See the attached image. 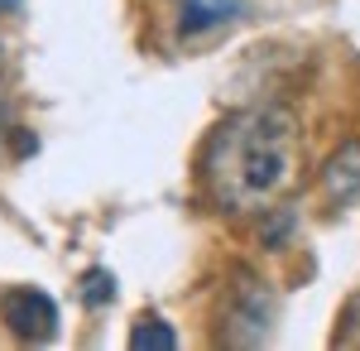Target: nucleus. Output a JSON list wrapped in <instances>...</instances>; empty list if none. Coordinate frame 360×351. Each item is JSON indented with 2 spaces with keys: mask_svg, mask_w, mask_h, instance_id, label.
<instances>
[{
  "mask_svg": "<svg viewBox=\"0 0 360 351\" xmlns=\"http://www.w3.org/2000/svg\"><path fill=\"white\" fill-rule=\"evenodd\" d=\"M298 125L288 111L250 106L226 116L202 149V178L226 212H264L298 178Z\"/></svg>",
  "mask_w": 360,
  "mask_h": 351,
  "instance_id": "f257e3e1",
  "label": "nucleus"
},
{
  "mask_svg": "<svg viewBox=\"0 0 360 351\" xmlns=\"http://www.w3.org/2000/svg\"><path fill=\"white\" fill-rule=\"evenodd\" d=\"M0 323L20 342H49L58 332V303L44 289H10L0 298Z\"/></svg>",
  "mask_w": 360,
  "mask_h": 351,
  "instance_id": "f03ea898",
  "label": "nucleus"
},
{
  "mask_svg": "<svg viewBox=\"0 0 360 351\" xmlns=\"http://www.w3.org/2000/svg\"><path fill=\"white\" fill-rule=\"evenodd\" d=\"M236 308L226 313L231 318V327H245L240 332V342H259L264 337V323H269V294L255 284V279H240V289H236Z\"/></svg>",
  "mask_w": 360,
  "mask_h": 351,
  "instance_id": "7ed1b4c3",
  "label": "nucleus"
},
{
  "mask_svg": "<svg viewBox=\"0 0 360 351\" xmlns=\"http://www.w3.org/2000/svg\"><path fill=\"white\" fill-rule=\"evenodd\" d=\"M322 183L332 192V202H356L360 197V144H341L327 164V173H322Z\"/></svg>",
  "mask_w": 360,
  "mask_h": 351,
  "instance_id": "20e7f679",
  "label": "nucleus"
},
{
  "mask_svg": "<svg viewBox=\"0 0 360 351\" xmlns=\"http://www.w3.org/2000/svg\"><path fill=\"white\" fill-rule=\"evenodd\" d=\"M236 15H240V0H183L178 25H183V34H202V29L231 25Z\"/></svg>",
  "mask_w": 360,
  "mask_h": 351,
  "instance_id": "39448f33",
  "label": "nucleus"
},
{
  "mask_svg": "<svg viewBox=\"0 0 360 351\" xmlns=\"http://www.w3.org/2000/svg\"><path fill=\"white\" fill-rule=\"evenodd\" d=\"M178 347V332L164 318H144L130 327V351H173Z\"/></svg>",
  "mask_w": 360,
  "mask_h": 351,
  "instance_id": "423d86ee",
  "label": "nucleus"
},
{
  "mask_svg": "<svg viewBox=\"0 0 360 351\" xmlns=\"http://www.w3.org/2000/svg\"><path fill=\"white\" fill-rule=\"evenodd\" d=\"M86 308H101V303H111L115 298V274L111 270H86L82 274V289H77Z\"/></svg>",
  "mask_w": 360,
  "mask_h": 351,
  "instance_id": "0eeeda50",
  "label": "nucleus"
},
{
  "mask_svg": "<svg viewBox=\"0 0 360 351\" xmlns=\"http://www.w3.org/2000/svg\"><path fill=\"white\" fill-rule=\"evenodd\" d=\"M288 226H293V212H288V207H283V212H278L274 221H269V226H264V241H269V245H278V241H283V231H288Z\"/></svg>",
  "mask_w": 360,
  "mask_h": 351,
  "instance_id": "6e6552de",
  "label": "nucleus"
},
{
  "mask_svg": "<svg viewBox=\"0 0 360 351\" xmlns=\"http://www.w3.org/2000/svg\"><path fill=\"white\" fill-rule=\"evenodd\" d=\"M15 5H20V0H0V10H15Z\"/></svg>",
  "mask_w": 360,
  "mask_h": 351,
  "instance_id": "1a4fd4ad",
  "label": "nucleus"
}]
</instances>
